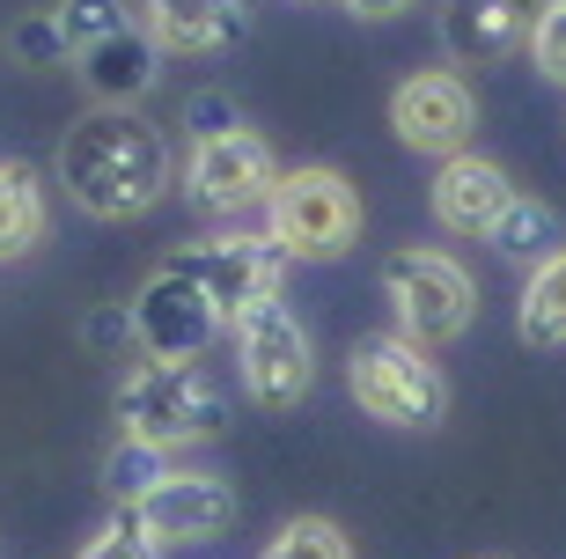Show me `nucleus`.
I'll return each mask as SVG.
<instances>
[{
  "instance_id": "obj_1",
  "label": "nucleus",
  "mask_w": 566,
  "mask_h": 559,
  "mask_svg": "<svg viewBox=\"0 0 566 559\" xmlns=\"http://www.w3.org/2000/svg\"><path fill=\"white\" fill-rule=\"evenodd\" d=\"M60 185L96 221H133V214H147L169 191V141L147 118L104 104V111H88L82 125H66Z\"/></svg>"
},
{
  "instance_id": "obj_2",
  "label": "nucleus",
  "mask_w": 566,
  "mask_h": 559,
  "mask_svg": "<svg viewBox=\"0 0 566 559\" xmlns=\"http://www.w3.org/2000/svg\"><path fill=\"white\" fill-rule=\"evenodd\" d=\"M118 427L133 442H155V449H185V442L221 435L229 427V405L199 375V361H140L118 383Z\"/></svg>"
},
{
  "instance_id": "obj_6",
  "label": "nucleus",
  "mask_w": 566,
  "mask_h": 559,
  "mask_svg": "<svg viewBox=\"0 0 566 559\" xmlns=\"http://www.w3.org/2000/svg\"><path fill=\"white\" fill-rule=\"evenodd\" d=\"M235 332V369H243V391L265 405V413H287L302 405L316 383V353H310V332H302V317L287 302H258L229 324Z\"/></svg>"
},
{
  "instance_id": "obj_9",
  "label": "nucleus",
  "mask_w": 566,
  "mask_h": 559,
  "mask_svg": "<svg viewBox=\"0 0 566 559\" xmlns=\"http://www.w3.org/2000/svg\"><path fill=\"white\" fill-rule=\"evenodd\" d=\"M390 125H398L405 147H420V155L449 163V155H463L471 133H479V104H471L463 74L427 66V74H405V82H398V96H390Z\"/></svg>"
},
{
  "instance_id": "obj_12",
  "label": "nucleus",
  "mask_w": 566,
  "mask_h": 559,
  "mask_svg": "<svg viewBox=\"0 0 566 559\" xmlns=\"http://www.w3.org/2000/svg\"><path fill=\"white\" fill-rule=\"evenodd\" d=\"M507 207H515V177H507L501 163L471 155V147L434 169V221L449 228V236H493Z\"/></svg>"
},
{
  "instance_id": "obj_8",
  "label": "nucleus",
  "mask_w": 566,
  "mask_h": 559,
  "mask_svg": "<svg viewBox=\"0 0 566 559\" xmlns=\"http://www.w3.org/2000/svg\"><path fill=\"white\" fill-rule=\"evenodd\" d=\"M280 185V163L273 147L258 141L251 125L243 133H221V141H191V163H185V191L199 214H243V207H265Z\"/></svg>"
},
{
  "instance_id": "obj_10",
  "label": "nucleus",
  "mask_w": 566,
  "mask_h": 559,
  "mask_svg": "<svg viewBox=\"0 0 566 559\" xmlns=\"http://www.w3.org/2000/svg\"><path fill=\"white\" fill-rule=\"evenodd\" d=\"M133 332H140L147 361H199V353L213 346V332H221V310L207 302L199 280H185L177 266H163L140 288V302H133Z\"/></svg>"
},
{
  "instance_id": "obj_7",
  "label": "nucleus",
  "mask_w": 566,
  "mask_h": 559,
  "mask_svg": "<svg viewBox=\"0 0 566 559\" xmlns=\"http://www.w3.org/2000/svg\"><path fill=\"white\" fill-rule=\"evenodd\" d=\"M163 266H177L185 280H199L207 302L221 310V324H235L243 310H258V302L280 294V280H287V244H280L273 228H265V236H213V244L169 250Z\"/></svg>"
},
{
  "instance_id": "obj_5",
  "label": "nucleus",
  "mask_w": 566,
  "mask_h": 559,
  "mask_svg": "<svg viewBox=\"0 0 566 559\" xmlns=\"http://www.w3.org/2000/svg\"><path fill=\"white\" fill-rule=\"evenodd\" d=\"M265 228L287 244V258H346L354 236H360V199H354V185H346L338 169L302 163V169H287V177L273 185Z\"/></svg>"
},
{
  "instance_id": "obj_27",
  "label": "nucleus",
  "mask_w": 566,
  "mask_h": 559,
  "mask_svg": "<svg viewBox=\"0 0 566 559\" xmlns=\"http://www.w3.org/2000/svg\"><path fill=\"white\" fill-rule=\"evenodd\" d=\"M346 15H360V22H390V15H405L412 0H338Z\"/></svg>"
},
{
  "instance_id": "obj_14",
  "label": "nucleus",
  "mask_w": 566,
  "mask_h": 559,
  "mask_svg": "<svg viewBox=\"0 0 566 559\" xmlns=\"http://www.w3.org/2000/svg\"><path fill=\"white\" fill-rule=\"evenodd\" d=\"M140 8L163 52H229V44L251 38L243 0H140Z\"/></svg>"
},
{
  "instance_id": "obj_16",
  "label": "nucleus",
  "mask_w": 566,
  "mask_h": 559,
  "mask_svg": "<svg viewBox=\"0 0 566 559\" xmlns=\"http://www.w3.org/2000/svg\"><path fill=\"white\" fill-rule=\"evenodd\" d=\"M485 244L501 250V258H515V266H545V258H559V250H566V221L545 207V199L515 191V207L501 214V228H493Z\"/></svg>"
},
{
  "instance_id": "obj_11",
  "label": "nucleus",
  "mask_w": 566,
  "mask_h": 559,
  "mask_svg": "<svg viewBox=\"0 0 566 559\" xmlns=\"http://www.w3.org/2000/svg\"><path fill=\"white\" fill-rule=\"evenodd\" d=\"M140 522L163 545H207L235 522V486L213 472H169L155 494L140 500Z\"/></svg>"
},
{
  "instance_id": "obj_4",
  "label": "nucleus",
  "mask_w": 566,
  "mask_h": 559,
  "mask_svg": "<svg viewBox=\"0 0 566 559\" xmlns=\"http://www.w3.org/2000/svg\"><path fill=\"white\" fill-rule=\"evenodd\" d=\"M382 294L398 310V332L420 339V346L471 332V317H479V280L449 250H390L382 258Z\"/></svg>"
},
{
  "instance_id": "obj_21",
  "label": "nucleus",
  "mask_w": 566,
  "mask_h": 559,
  "mask_svg": "<svg viewBox=\"0 0 566 559\" xmlns=\"http://www.w3.org/2000/svg\"><path fill=\"white\" fill-rule=\"evenodd\" d=\"M74 559H163V538L140 522V508H118V516H111Z\"/></svg>"
},
{
  "instance_id": "obj_20",
  "label": "nucleus",
  "mask_w": 566,
  "mask_h": 559,
  "mask_svg": "<svg viewBox=\"0 0 566 559\" xmlns=\"http://www.w3.org/2000/svg\"><path fill=\"white\" fill-rule=\"evenodd\" d=\"M52 15H60L66 52H74V60H82L88 44H104V38H118V30H133V8H126V0H60Z\"/></svg>"
},
{
  "instance_id": "obj_15",
  "label": "nucleus",
  "mask_w": 566,
  "mask_h": 559,
  "mask_svg": "<svg viewBox=\"0 0 566 559\" xmlns=\"http://www.w3.org/2000/svg\"><path fill=\"white\" fill-rule=\"evenodd\" d=\"M155 74H163V44H155V30H140V22L82 52V82H88V96H96V104L133 111L147 89H155Z\"/></svg>"
},
{
  "instance_id": "obj_13",
  "label": "nucleus",
  "mask_w": 566,
  "mask_h": 559,
  "mask_svg": "<svg viewBox=\"0 0 566 559\" xmlns=\"http://www.w3.org/2000/svg\"><path fill=\"white\" fill-rule=\"evenodd\" d=\"M530 38L523 0H441V52L457 66H493Z\"/></svg>"
},
{
  "instance_id": "obj_25",
  "label": "nucleus",
  "mask_w": 566,
  "mask_h": 559,
  "mask_svg": "<svg viewBox=\"0 0 566 559\" xmlns=\"http://www.w3.org/2000/svg\"><path fill=\"white\" fill-rule=\"evenodd\" d=\"M530 60H537L545 82L566 89V0L559 8H537V22H530Z\"/></svg>"
},
{
  "instance_id": "obj_17",
  "label": "nucleus",
  "mask_w": 566,
  "mask_h": 559,
  "mask_svg": "<svg viewBox=\"0 0 566 559\" xmlns=\"http://www.w3.org/2000/svg\"><path fill=\"white\" fill-rule=\"evenodd\" d=\"M523 346L552 353L566 346V250L530 266V288H523Z\"/></svg>"
},
{
  "instance_id": "obj_18",
  "label": "nucleus",
  "mask_w": 566,
  "mask_h": 559,
  "mask_svg": "<svg viewBox=\"0 0 566 559\" xmlns=\"http://www.w3.org/2000/svg\"><path fill=\"white\" fill-rule=\"evenodd\" d=\"M44 244V191L22 163H0V258Z\"/></svg>"
},
{
  "instance_id": "obj_23",
  "label": "nucleus",
  "mask_w": 566,
  "mask_h": 559,
  "mask_svg": "<svg viewBox=\"0 0 566 559\" xmlns=\"http://www.w3.org/2000/svg\"><path fill=\"white\" fill-rule=\"evenodd\" d=\"M8 44H15V60H22V66H66V60H74V52H66L60 15H22Z\"/></svg>"
},
{
  "instance_id": "obj_3",
  "label": "nucleus",
  "mask_w": 566,
  "mask_h": 559,
  "mask_svg": "<svg viewBox=\"0 0 566 559\" xmlns=\"http://www.w3.org/2000/svg\"><path fill=\"white\" fill-rule=\"evenodd\" d=\"M346 383H354V405L368 420H382V427H434L441 413H449V383H441V369L427 361L420 339L405 332H368L354 346V361H346Z\"/></svg>"
},
{
  "instance_id": "obj_26",
  "label": "nucleus",
  "mask_w": 566,
  "mask_h": 559,
  "mask_svg": "<svg viewBox=\"0 0 566 559\" xmlns=\"http://www.w3.org/2000/svg\"><path fill=\"white\" fill-rule=\"evenodd\" d=\"M82 339H88L96 353H126V346H140V332H133V302H126V310H96V317L82 324Z\"/></svg>"
},
{
  "instance_id": "obj_24",
  "label": "nucleus",
  "mask_w": 566,
  "mask_h": 559,
  "mask_svg": "<svg viewBox=\"0 0 566 559\" xmlns=\"http://www.w3.org/2000/svg\"><path fill=\"white\" fill-rule=\"evenodd\" d=\"M185 125H191V141H221V133H243V111H235L229 89H191Z\"/></svg>"
},
{
  "instance_id": "obj_19",
  "label": "nucleus",
  "mask_w": 566,
  "mask_h": 559,
  "mask_svg": "<svg viewBox=\"0 0 566 559\" xmlns=\"http://www.w3.org/2000/svg\"><path fill=\"white\" fill-rule=\"evenodd\" d=\"M169 478V449H155V442H118V449L104 456V494L118 500V508H140L155 486Z\"/></svg>"
},
{
  "instance_id": "obj_22",
  "label": "nucleus",
  "mask_w": 566,
  "mask_h": 559,
  "mask_svg": "<svg viewBox=\"0 0 566 559\" xmlns=\"http://www.w3.org/2000/svg\"><path fill=\"white\" fill-rule=\"evenodd\" d=\"M265 559H346V538H338L324 516H294L287 530L273 538V552Z\"/></svg>"
},
{
  "instance_id": "obj_28",
  "label": "nucleus",
  "mask_w": 566,
  "mask_h": 559,
  "mask_svg": "<svg viewBox=\"0 0 566 559\" xmlns=\"http://www.w3.org/2000/svg\"><path fill=\"white\" fill-rule=\"evenodd\" d=\"M537 8H559V0H537Z\"/></svg>"
}]
</instances>
